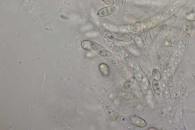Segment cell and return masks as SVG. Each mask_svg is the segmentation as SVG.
Masks as SVG:
<instances>
[{
    "mask_svg": "<svg viewBox=\"0 0 195 130\" xmlns=\"http://www.w3.org/2000/svg\"><path fill=\"white\" fill-rule=\"evenodd\" d=\"M143 23L141 21H136L133 23L132 26V31L134 32H136L139 31L142 29Z\"/></svg>",
    "mask_w": 195,
    "mask_h": 130,
    "instance_id": "obj_22",
    "label": "cell"
},
{
    "mask_svg": "<svg viewBox=\"0 0 195 130\" xmlns=\"http://www.w3.org/2000/svg\"><path fill=\"white\" fill-rule=\"evenodd\" d=\"M121 98L127 100H135L138 99V97L136 94L133 92L122 91L120 94Z\"/></svg>",
    "mask_w": 195,
    "mask_h": 130,
    "instance_id": "obj_12",
    "label": "cell"
},
{
    "mask_svg": "<svg viewBox=\"0 0 195 130\" xmlns=\"http://www.w3.org/2000/svg\"><path fill=\"white\" fill-rule=\"evenodd\" d=\"M82 46L84 49L86 50H92L91 48V40H84L82 43Z\"/></svg>",
    "mask_w": 195,
    "mask_h": 130,
    "instance_id": "obj_28",
    "label": "cell"
},
{
    "mask_svg": "<svg viewBox=\"0 0 195 130\" xmlns=\"http://www.w3.org/2000/svg\"><path fill=\"white\" fill-rule=\"evenodd\" d=\"M186 18L191 21H195V11L191 12L187 15Z\"/></svg>",
    "mask_w": 195,
    "mask_h": 130,
    "instance_id": "obj_29",
    "label": "cell"
},
{
    "mask_svg": "<svg viewBox=\"0 0 195 130\" xmlns=\"http://www.w3.org/2000/svg\"><path fill=\"white\" fill-rule=\"evenodd\" d=\"M166 83L168 86L171 88L174 85V79L172 74L170 71H167L166 73Z\"/></svg>",
    "mask_w": 195,
    "mask_h": 130,
    "instance_id": "obj_20",
    "label": "cell"
},
{
    "mask_svg": "<svg viewBox=\"0 0 195 130\" xmlns=\"http://www.w3.org/2000/svg\"><path fill=\"white\" fill-rule=\"evenodd\" d=\"M110 49L111 50L112 52L115 55L118 56L123 59L127 55L129 54V53L126 50L123 48L122 47H114L110 48Z\"/></svg>",
    "mask_w": 195,
    "mask_h": 130,
    "instance_id": "obj_10",
    "label": "cell"
},
{
    "mask_svg": "<svg viewBox=\"0 0 195 130\" xmlns=\"http://www.w3.org/2000/svg\"><path fill=\"white\" fill-rule=\"evenodd\" d=\"M97 53L107 62L115 66L120 71L125 72L128 70L126 66L123 63L114 53L111 52L105 47H103Z\"/></svg>",
    "mask_w": 195,
    "mask_h": 130,
    "instance_id": "obj_1",
    "label": "cell"
},
{
    "mask_svg": "<svg viewBox=\"0 0 195 130\" xmlns=\"http://www.w3.org/2000/svg\"><path fill=\"white\" fill-rule=\"evenodd\" d=\"M170 17V16L161 12L153 17H152L151 21L154 22L158 25L159 23L166 21Z\"/></svg>",
    "mask_w": 195,
    "mask_h": 130,
    "instance_id": "obj_11",
    "label": "cell"
},
{
    "mask_svg": "<svg viewBox=\"0 0 195 130\" xmlns=\"http://www.w3.org/2000/svg\"><path fill=\"white\" fill-rule=\"evenodd\" d=\"M96 101L111 120L118 123L120 114L116 112L108 101L100 97H97Z\"/></svg>",
    "mask_w": 195,
    "mask_h": 130,
    "instance_id": "obj_5",
    "label": "cell"
},
{
    "mask_svg": "<svg viewBox=\"0 0 195 130\" xmlns=\"http://www.w3.org/2000/svg\"><path fill=\"white\" fill-rule=\"evenodd\" d=\"M124 127L128 130H135L136 129V127L132 123L130 119L125 116L120 115L119 117V122Z\"/></svg>",
    "mask_w": 195,
    "mask_h": 130,
    "instance_id": "obj_8",
    "label": "cell"
},
{
    "mask_svg": "<svg viewBox=\"0 0 195 130\" xmlns=\"http://www.w3.org/2000/svg\"><path fill=\"white\" fill-rule=\"evenodd\" d=\"M124 0H115V7L116 11L117 12L120 11L123 6Z\"/></svg>",
    "mask_w": 195,
    "mask_h": 130,
    "instance_id": "obj_27",
    "label": "cell"
},
{
    "mask_svg": "<svg viewBox=\"0 0 195 130\" xmlns=\"http://www.w3.org/2000/svg\"><path fill=\"white\" fill-rule=\"evenodd\" d=\"M161 87L162 91L165 98L167 99H170L171 98V93L169 87L164 81H162L161 82Z\"/></svg>",
    "mask_w": 195,
    "mask_h": 130,
    "instance_id": "obj_14",
    "label": "cell"
},
{
    "mask_svg": "<svg viewBox=\"0 0 195 130\" xmlns=\"http://www.w3.org/2000/svg\"><path fill=\"white\" fill-rule=\"evenodd\" d=\"M113 34L117 40L124 43H129L133 40V37L127 32H114Z\"/></svg>",
    "mask_w": 195,
    "mask_h": 130,
    "instance_id": "obj_9",
    "label": "cell"
},
{
    "mask_svg": "<svg viewBox=\"0 0 195 130\" xmlns=\"http://www.w3.org/2000/svg\"><path fill=\"white\" fill-rule=\"evenodd\" d=\"M148 130H157V129H156V128H154V127H151V128H149V129H148Z\"/></svg>",
    "mask_w": 195,
    "mask_h": 130,
    "instance_id": "obj_32",
    "label": "cell"
},
{
    "mask_svg": "<svg viewBox=\"0 0 195 130\" xmlns=\"http://www.w3.org/2000/svg\"><path fill=\"white\" fill-rule=\"evenodd\" d=\"M136 79V78L134 76L129 78L123 84L122 87V90L126 91L130 89L134 84Z\"/></svg>",
    "mask_w": 195,
    "mask_h": 130,
    "instance_id": "obj_13",
    "label": "cell"
},
{
    "mask_svg": "<svg viewBox=\"0 0 195 130\" xmlns=\"http://www.w3.org/2000/svg\"><path fill=\"white\" fill-rule=\"evenodd\" d=\"M98 31L104 42L110 48L116 46L122 47V44L115 38L114 34L106 26L101 25L98 28Z\"/></svg>",
    "mask_w": 195,
    "mask_h": 130,
    "instance_id": "obj_2",
    "label": "cell"
},
{
    "mask_svg": "<svg viewBox=\"0 0 195 130\" xmlns=\"http://www.w3.org/2000/svg\"><path fill=\"white\" fill-rule=\"evenodd\" d=\"M105 4L108 6H113L114 4V0H101Z\"/></svg>",
    "mask_w": 195,
    "mask_h": 130,
    "instance_id": "obj_31",
    "label": "cell"
},
{
    "mask_svg": "<svg viewBox=\"0 0 195 130\" xmlns=\"http://www.w3.org/2000/svg\"><path fill=\"white\" fill-rule=\"evenodd\" d=\"M191 0H177L172 4L175 7L180 8L189 2Z\"/></svg>",
    "mask_w": 195,
    "mask_h": 130,
    "instance_id": "obj_23",
    "label": "cell"
},
{
    "mask_svg": "<svg viewBox=\"0 0 195 130\" xmlns=\"http://www.w3.org/2000/svg\"><path fill=\"white\" fill-rule=\"evenodd\" d=\"M123 59L127 66L132 71L137 80L141 82L145 75L140 64L130 54L126 56Z\"/></svg>",
    "mask_w": 195,
    "mask_h": 130,
    "instance_id": "obj_4",
    "label": "cell"
},
{
    "mask_svg": "<svg viewBox=\"0 0 195 130\" xmlns=\"http://www.w3.org/2000/svg\"><path fill=\"white\" fill-rule=\"evenodd\" d=\"M116 11L115 6H107L99 9L97 12V15L99 17H107L113 14Z\"/></svg>",
    "mask_w": 195,
    "mask_h": 130,
    "instance_id": "obj_6",
    "label": "cell"
},
{
    "mask_svg": "<svg viewBox=\"0 0 195 130\" xmlns=\"http://www.w3.org/2000/svg\"><path fill=\"white\" fill-rule=\"evenodd\" d=\"M182 109L181 107L179 108L178 109V110L177 112V116H176V119L177 120H180L181 118L182 117Z\"/></svg>",
    "mask_w": 195,
    "mask_h": 130,
    "instance_id": "obj_30",
    "label": "cell"
},
{
    "mask_svg": "<svg viewBox=\"0 0 195 130\" xmlns=\"http://www.w3.org/2000/svg\"><path fill=\"white\" fill-rule=\"evenodd\" d=\"M152 75L154 79L159 81L161 79V74L158 68H155L153 69L152 71Z\"/></svg>",
    "mask_w": 195,
    "mask_h": 130,
    "instance_id": "obj_25",
    "label": "cell"
},
{
    "mask_svg": "<svg viewBox=\"0 0 195 130\" xmlns=\"http://www.w3.org/2000/svg\"><path fill=\"white\" fill-rule=\"evenodd\" d=\"M99 69L103 76L108 77L110 74V70L107 64L101 63L99 66Z\"/></svg>",
    "mask_w": 195,
    "mask_h": 130,
    "instance_id": "obj_15",
    "label": "cell"
},
{
    "mask_svg": "<svg viewBox=\"0 0 195 130\" xmlns=\"http://www.w3.org/2000/svg\"><path fill=\"white\" fill-rule=\"evenodd\" d=\"M152 87L155 93L158 96H160L161 94V88L159 81L153 78L152 81Z\"/></svg>",
    "mask_w": 195,
    "mask_h": 130,
    "instance_id": "obj_18",
    "label": "cell"
},
{
    "mask_svg": "<svg viewBox=\"0 0 195 130\" xmlns=\"http://www.w3.org/2000/svg\"><path fill=\"white\" fill-rule=\"evenodd\" d=\"M173 94L174 102L177 104H179L180 102V95L178 90L176 88H174L173 89Z\"/></svg>",
    "mask_w": 195,
    "mask_h": 130,
    "instance_id": "obj_26",
    "label": "cell"
},
{
    "mask_svg": "<svg viewBox=\"0 0 195 130\" xmlns=\"http://www.w3.org/2000/svg\"><path fill=\"white\" fill-rule=\"evenodd\" d=\"M187 86L186 83L183 80H182L180 85V95L182 98H184L186 94Z\"/></svg>",
    "mask_w": 195,
    "mask_h": 130,
    "instance_id": "obj_21",
    "label": "cell"
},
{
    "mask_svg": "<svg viewBox=\"0 0 195 130\" xmlns=\"http://www.w3.org/2000/svg\"><path fill=\"white\" fill-rule=\"evenodd\" d=\"M134 41L138 48H142L144 46V42L141 36L136 34L134 36Z\"/></svg>",
    "mask_w": 195,
    "mask_h": 130,
    "instance_id": "obj_19",
    "label": "cell"
},
{
    "mask_svg": "<svg viewBox=\"0 0 195 130\" xmlns=\"http://www.w3.org/2000/svg\"><path fill=\"white\" fill-rule=\"evenodd\" d=\"M130 120L134 126L138 128H144L147 125L146 120L138 116H132L130 117Z\"/></svg>",
    "mask_w": 195,
    "mask_h": 130,
    "instance_id": "obj_7",
    "label": "cell"
},
{
    "mask_svg": "<svg viewBox=\"0 0 195 130\" xmlns=\"http://www.w3.org/2000/svg\"><path fill=\"white\" fill-rule=\"evenodd\" d=\"M141 85H142V89L143 92H146L149 86V81L146 76H144L143 78L142 81H141Z\"/></svg>",
    "mask_w": 195,
    "mask_h": 130,
    "instance_id": "obj_24",
    "label": "cell"
},
{
    "mask_svg": "<svg viewBox=\"0 0 195 130\" xmlns=\"http://www.w3.org/2000/svg\"><path fill=\"white\" fill-rule=\"evenodd\" d=\"M191 35L182 32L178 44L174 52V60L176 64L179 63L188 47Z\"/></svg>",
    "mask_w": 195,
    "mask_h": 130,
    "instance_id": "obj_3",
    "label": "cell"
},
{
    "mask_svg": "<svg viewBox=\"0 0 195 130\" xmlns=\"http://www.w3.org/2000/svg\"><path fill=\"white\" fill-rule=\"evenodd\" d=\"M177 20L178 17L177 15L174 14L171 15L167 20V23L166 25H165L166 29L168 30H170L175 24Z\"/></svg>",
    "mask_w": 195,
    "mask_h": 130,
    "instance_id": "obj_16",
    "label": "cell"
},
{
    "mask_svg": "<svg viewBox=\"0 0 195 130\" xmlns=\"http://www.w3.org/2000/svg\"><path fill=\"white\" fill-rule=\"evenodd\" d=\"M180 8L175 7V6L171 4L169 7H166L163 10L162 12L170 16L174 14V13H177L180 10Z\"/></svg>",
    "mask_w": 195,
    "mask_h": 130,
    "instance_id": "obj_17",
    "label": "cell"
}]
</instances>
